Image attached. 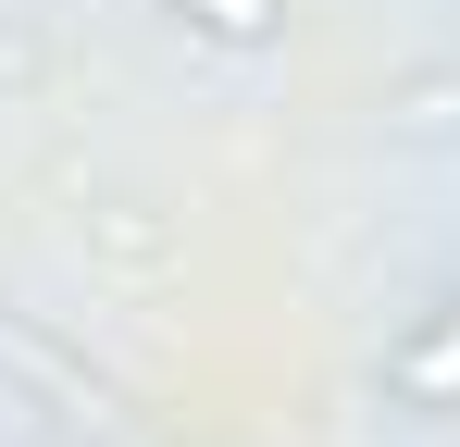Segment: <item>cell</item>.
<instances>
[{
  "label": "cell",
  "mask_w": 460,
  "mask_h": 447,
  "mask_svg": "<svg viewBox=\"0 0 460 447\" xmlns=\"http://www.w3.org/2000/svg\"><path fill=\"white\" fill-rule=\"evenodd\" d=\"M174 25H199L212 50H274L287 38V0H162Z\"/></svg>",
  "instance_id": "obj_2"
},
{
  "label": "cell",
  "mask_w": 460,
  "mask_h": 447,
  "mask_svg": "<svg viewBox=\"0 0 460 447\" xmlns=\"http://www.w3.org/2000/svg\"><path fill=\"white\" fill-rule=\"evenodd\" d=\"M385 398H398V410H460V298H436V311L385 348Z\"/></svg>",
  "instance_id": "obj_1"
}]
</instances>
